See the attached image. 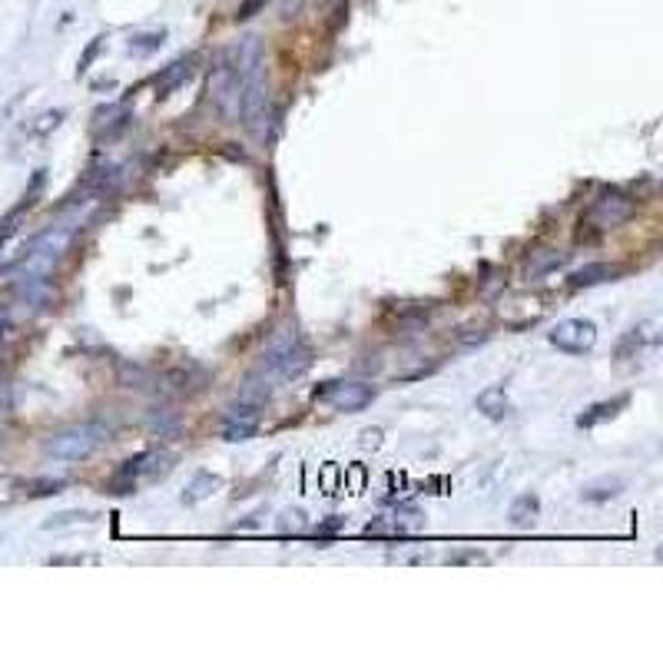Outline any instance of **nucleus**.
I'll return each mask as SVG.
<instances>
[{"label": "nucleus", "mask_w": 663, "mask_h": 663, "mask_svg": "<svg viewBox=\"0 0 663 663\" xmlns=\"http://www.w3.org/2000/svg\"><path fill=\"white\" fill-rule=\"evenodd\" d=\"M312 365V352L309 346L302 342V336L295 328H282L279 336L269 342V348L263 352L259 365L253 372V385H279V382H292L299 378L306 368Z\"/></svg>", "instance_id": "1"}, {"label": "nucleus", "mask_w": 663, "mask_h": 663, "mask_svg": "<svg viewBox=\"0 0 663 663\" xmlns=\"http://www.w3.org/2000/svg\"><path fill=\"white\" fill-rule=\"evenodd\" d=\"M70 239H73V229H60V226H50L40 236L30 239L24 255H20V289L44 285L54 263L67 253Z\"/></svg>", "instance_id": "2"}, {"label": "nucleus", "mask_w": 663, "mask_h": 663, "mask_svg": "<svg viewBox=\"0 0 663 663\" xmlns=\"http://www.w3.org/2000/svg\"><path fill=\"white\" fill-rule=\"evenodd\" d=\"M109 441V428L100 421H80V425L60 428L57 435L47 438L44 451L57 461H87Z\"/></svg>", "instance_id": "3"}, {"label": "nucleus", "mask_w": 663, "mask_h": 663, "mask_svg": "<svg viewBox=\"0 0 663 663\" xmlns=\"http://www.w3.org/2000/svg\"><path fill=\"white\" fill-rule=\"evenodd\" d=\"M170 468H173V454L170 451H163V448L143 451V454H137V458H129V461L119 464V471L113 474V482H109V491H113V494H129V491H137V484L163 478Z\"/></svg>", "instance_id": "4"}, {"label": "nucleus", "mask_w": 663, "mask_h": 663, "mask_svg": "<svg viewBox=\"0 0 663 663\" xmlns=\"http://www.w3.org/2000/svg\"><path fill=\"white\" fill-rule=\"evenodd\" d=\"M547 338H551V346H557L561 352L584 355L597 346V326H594L591 318H564V322H557V326L547 332Z\"/></svg>", "instance_id": "5"}, {"label": "nucleus", "mask_w": 663, "mask_h": 663, "mask_svg": "<svg viewBox=\"0 0 663 663\" xmlns=\"http://www.w3.org/2000/svg\"><path fill=\"white\" fill-rule=\"evenodd\" d=\"M372 399L375 388L365 382H326V388H316V401H326L336 411H362Z\"/></svg>", "instance_id": "6"}, {"label": "nucleus", "mask_w": 663, "mask_h": 663, "mask_svg": "<svg viewBox=\"0 0 663 663\" xmlns=\"http://www.w3.org/2000/svg\"><path fill=\"white\" fill-rule=\"evenodd\" d=\"M630 216H634V200L624 196V192H617V190H604L591 206V223L597 229L624 226Z\"/></svg>", "instance_id": "7"}, {"label": "nucleus", "mask_w": 663, "mask_h": 663, "mask_svg": "<svg viewBox=\"0 0 663 663\" xmlns=\"http://www.w3.org/2000/svg\"><path fill=\"white\" fill-rule=\"evenodd\" d=\"M259 428V405L253 401H236L223 411V438L226 441H245Z\"/></svg>", "instance_id": "8"}, {"label": "nucleus", "mask_w": 663, "mask_h": 663, "mask_svg": "<svg viewBox=\"0 0 663 663\" xmlns=\"http://www.w3.org/2000/svg\"><path fill=\"white\" fill-rule=\"evenodd\" d=\"M192 57H180V60H173L170 67H163V73L156 77V97H170V93L176 90V87H182V83L192 77Z\"/></svg>", "instance_id": "9"}, {"label": "nucleus", "mask_w": 663, "mask_h": 663, "mask_svg": "<svg viewBox=\"0 0 663 663\" xmlns=\"http://www.w3.org/2000/svg\"><path fill=\"white\" fill-rule=\"evenodd\" d=\"M478 411H482L484 419H491V421H504L511 415V399H508V391L501 388V385H488V388L478 395Z\"/></svg>", "instance_id": "10"}, {"label": "nucleus", "mask_w": 663, "mask_h": 663, "mask_svg": "<svg viewBox=\"0 0 663 663\" xmlns=\"http://www.w3.org/2000/svg\"><path fill=\"white\" fill-rule=\"evenodd\" d=\"M660 342H663V322L660 318H644V322H637V326L630 328V336H627V346L647 348L650 355L660 348Z\"/></svg>", "instance_id": "11"}, {"label": "nucleus", "mask_w": 663, "mask_h": 663, "mask_svg": "<svg viewBox=\"0 0 663 663\" xmlns=\"http://www.w3.org/2000/svg\"><path fill=\"white\" fill-rule=\"evenodd\" d=\"M617 273H620L617 265H610V263H591V265H584V269H577V273L571 275V285H574V289H587V285H600V282L614 279Z\"/></svg>", "instance_id": "12"}, {"label": "nucleus", "mask_w": 663, "mask_h": 663, "mask_svg": "<svg viewBox=\"0 0 663 663\" xmlns=\"http://www.w3.org/2000/svg\"><path fill=\"white\" fill-rule=\"evenodd\" d=\"M219 484H223V482H219L216 474L200 471L190 484H186V491H182V504H200L202 498H210V494L219 488Z\"/></svg>", "instance_id": "13"}, {"label": "nucleus", "mask_w": 663, "mask_h": 663, "mask_svg": "<svg viewBox=\"0 0 663 663\" xmlns=\"http://www.w3.org/2000/svg\"><path fill=\"white\" fill-rule=\"evenodd\" d=\"M620 405H627V399H624V395H620V399H614V401H597V405H591V409H587L581 415V419H577V425H581V428H594L597 421L614 419Z\"/></svg>", "instance_id": "14"}, {"label": "nucleus", "mask_w": 663, "mask_h": 663, "mask_svg": "<svg viewBox=\"0 0 663 663\" xmlns=\"http://www.w3.org/2000/svg\"><path fill=\"white\" fill-rule=\"evenodd\" d=\"M163 40H166L163 30H150V34H133V36H129L127 50H129V54H137V57H146V54H153V50H160V47H163Z\"/></svg>", "instance_id": "15"}, {"label": "nucleus", "mask_w": 663, "mask_h": 663, "mask_svg": "<svg viewBox=\"0 0 663 663\" xmlns=\"http://www.w3.org/2000/svg\"><path fill=\"white\" fill-rule=\"evenodd\" d=\"M620 491H624V482H617V478H614V482H597V484H587V488L581 491V498L584 501H607V498H617Z\"/></svg>", "instance_id": "16"}, {"label": "nucleus", "mask_w": 663, "mask_h": 663, "mask_svg": "<svg viewBox=\"0 0 663 663\" xmlns=\"http://www.w3.org/2000/svg\"><path fill=\"white\" fill-rule=\"evenodd\" d=\"M77 521H93V514L87 511H67V514H57L54 521H47V531H54V527H64V524H77Z\"/></svg>", "instance_id": "17"}, {"label": "nucleus", "mask_w": 663, "mask_h": 663, "mask_svg": "<svg viewBox=\"0 0 663 663\" xmlns=\"http://www.w3.org/2000/svg\"><path fill=\"white\" fill-rule=\"evenodd\" d=\"M40 119H44V123H36V133H47V129H50V127H60V119H64V113H60V109H54V113H44V117H40Z\"/></svg>", "instance_id": "18"}, {"label": "nucleus", "mask_w": 663, "mask_h": 663, "mask_svg": "<svg viewBox=\"0 0 663 663\" xmlns=\"http://www.w3.org/2000/svg\"><path fill=\"white\" fill-rule=\"evenodd\" d=\"M97 50H100V36H97V40H93V44H90V50H87V54H83V60H80V73L87 70V64H90L93 57H97Z\"/></svg>", "instance_id": "19"}, {"label": "nucleus", "mask_w": 663, "mask_h": 663, "mask_svg": "<svg viewBox=\"0 0 663 663\" xmlns=\"http://www.w3.org/2000/svg\"><path fill=\"white\" fill-rule=\"evenodd\" d=\"M259 4H263V0H253V4H245V7L239 10V20H249V17H253V10L259 7Z\"/></svg>", "instance_id": "20"}, {"label": "nucleus", "mask_w": 663, "mask_h": 663, "mask_svg": "<svg viewBox=\"0 0 663 663\" xmlns=\"http://www.w3.org/2000/svg\"><path fill=\"white\" fill-rule=\"evenodd\" d=\"M4 332H7V309L0 306V338H4Z\"/></svg>", "instance_id": "21"}]
</instances>
